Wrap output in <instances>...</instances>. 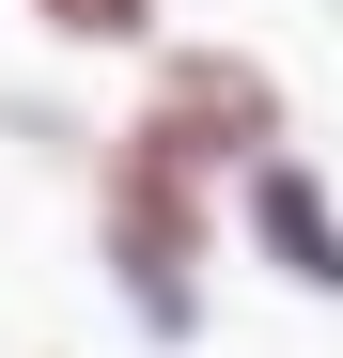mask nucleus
Wrapping results in <instances>:
<instances>
[{
    "label": "nucleus",
    "mask_w": 343,
    "mask_h": 358,
    "mask_svg": "<svg viewBox=\"0 0 343 358\" xmlns=\"http://www.w3.org/2000/svg\"><path fill=\"white\" fill-rule=\"evenodd\" d=\"M94 218H109V265H125L156 312H188V280H203V171L172 156L156 125H125V141H109V171H94Z\"/></svg>",
    "instance_id": "nucleus-1"
},
{
    "label": "nucleus",
    "mask_w": 343,
    "mask_h": 358,
    "mask_svg": "<svg viewBox=\"0 0 343 358\" xmlns=\"http://www.w3.org/2000/svg\"><path fill=\"white\" fill-rule=\"evenodd\" d=\"M141 125L218 187V171H265V156H281V78H265V63H234V47H156Z\"/></svg>",
    "instance_id": "nucleus-2"
},
{
    "label": "nucleus",
    "mask_w": 343,
    "mask_h": 358,
    "mask_svg": "<svg viewBox=\"0 0 343 358\" xmlns=\"http://www.w3.org/2000/svg\"><path fill=\"white\" fill-rule=\"evenodd\" d=\"M250 234H265L312 296H343V218L312 203V171H297V156H265V171H250Z\"/></svg>",
    "instance_id": "nucleus-3"
},
{
    "label": "nucleus",
    "mask_w": 343,
    "mask_h": 358,
    "mask_svg": "<svg viewBox=\"0 0 343 358\" xmlns=\"http://www.w3.org/2000/svg\"><path fill=\"white\" fill-rule=\"evenodd\" d=\"M47 47H156V0H16Z\"/></svg>",
    "instance_id": "nucleus-4"
}]
</instances>
